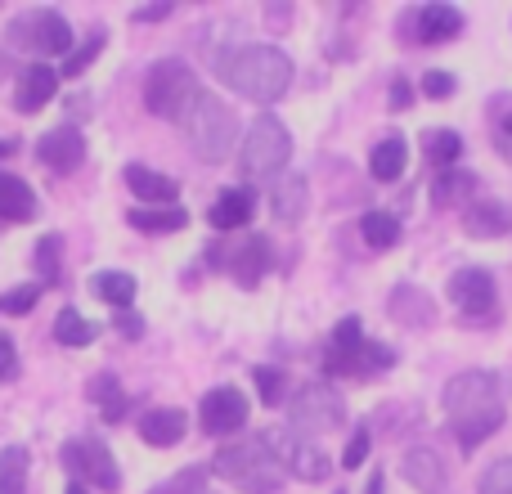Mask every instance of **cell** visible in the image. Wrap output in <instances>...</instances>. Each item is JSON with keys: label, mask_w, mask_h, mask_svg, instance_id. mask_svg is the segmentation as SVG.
Instances as JSON below:
<instances>
[{"label": "cell", "mask_w": 512, "mask_h": 494, "mask_svg": "<svg viewBox=\"0 0 512 494\" xmlns=\"http://www.w3.org/2000/svg\"><path fill=\"white\" fill-rule=\"evenodd\" d=\"M90 292H95L99 301H108L113 310H126L135 301V274H126V270H99L95 279H90Z\"/></svg>", "instance_id": "27"}, {"label": "cell", "mask_w": 512, "mask_h": 494, "mask_svg": "<svg viewBox=\"0 0 512 494\" xmlns=\"http://www.w3.org/2000/svg\"><path fill=\"white\" fill-rule=\"evenodd\" d=\"M292 158V135L288 126L279 122L274 113H256L248 140H243L239 149V162H243V176H274V171H283V162Z\"/></svg>", "instance_id": "8"}, {"label": "cell", "mask_w": 512, "mask_h": 494, "mask_svg": "<svg viewBox=\"0 0 512 494\" xmlns=\"http://www.w3.org/2000/svg\"><path fill=\"white\" fill-rule=\"evenodd\" d=\"M126 221L144 234H176L189 225V216L180 212V207H162V212L158 207H135V212H126Z\"/></svg>", "instance_id": "28"}, {"label": "cell", "mask_w": 512, "mask_h": 494, "mask_svg": "<svg viewBox=\"0 0 512 494\" xmlns=\"http://www.w3.org/2000/svg\"><path fill=\"white\" fill-rule=\"evenodd\" d=\"M180 126H185L189 144H194V153L203 162H225L234 153V140H239V117H234V108L221 104L216 95H207V90L194 99V108L180 117Z\"/></svg>", "instance_id": "5"}, {"label": "cell", "mask_w": 512, "mask_h": 494, "mask_svg": "<svg viewBox=\"0 0 512 494\" xmlns=\"http://www.w3.org/2000/svg\"><path fill=\"white\" fill-rule=\"evenodd\" d=\"M400 472H405L409 486L423 490V494H445V486H450V472H445V459H441L436 450H427V445L409 450L405 459H400Z\"/></svg>", "instance_id": "16"}, {"label": "cell", "mask_w": 512, "mask_h": 494, "mask_svg": "<svg viewBox=\"0 0 512 494\" xmlns=\"http://www.w3.org/2000/svg\"><path fill=\"white\" fill-rule=\"evenodd\" d=\"M212 472L221 481H230L234 490H243V494H274L283 486V468H279V459L270 454L265 436L225 445V450L212 459Z\"/></svg>", "instance_id": "3"}, {"label": "cell", "mask_w": 512, "mask_h": 494, "mask_svg": "<svg viewBox=\"0 0 512 494\" xmlns=\"http://www.w3.org/2000/svg\"><path fill=\"white\" fill-rule=\"evenodd\" d=\"M252 405L248 396H243L239 387H216L203 396V409H198V423H203V432L212 436H225V432H239L243 423H248Z\"/></svg>", "instance_id": "13"}, {"label": "cell", "mask_w": 512, "mask_h": 494, "mask_svg": "<svg viewBox=\"0 0 512 494\" xmlns=\"http://www.w3.org/2000/svg\"><path fill=\"white\" fill-rule=\"evenodd\" d=\"M171 14V5H153V9H135V23H162V18Z\"/></svg>", "instance_id": "45"}, {"label": "cell", "mask_w": 512, "mask_h": 494, "mask_svg": "<svg viewBox=\"0 0 512 494\" xmlns=\"http://www.w3.org/2000/svg\"><path fill=\"white\" fill-rule=\"evenodd\" d=\"M54 95H59V72H54L50 63H27V68L18 72V86H14L18 113H41Z\"/></svg>", "instance_id": "15"}, {"label": "cell", "mask_w": 512, "mask_h": 494, "mask_svg": "<svg viewBox=\"0 0 512 494\" xmlns=\"http://www.w3.org/2000/svg\"><path fill=\"white\" fill-rule=\"evenodd\" d=\"M270 261H274L270 239H265V234H256V239H248L239 252L230 256V270H234V279H239L243 288H256V283H261V274L270 270Z\"/></svg>", "instance_id": "21"}, {"label": "cell", "mask_w": 512, "mask_h": 494, "mask_svg": "<svg viewBox=\"0 0 512 494\" xmlns=\"http://www.w3.org/2000/svg\"><path fill=\"white\" fill-rule=\"evenodd\" d=\"M5 72H14V68H9V50L0 45V81H5Z\"/></svg>", "instance_id": "47"}, {"label": "cell", "mask_w": 512, "mask_h": 494, "mask_svg": "<svg viewBox=\"0 0 512 494\" xmlns=\"http://www.w3.org/2000/svg\"><path fill=\"white\" fill-rule=\"evenodd\" d=\"M342 423H346V405L333 387L310 382V387H301L292 396V427H301V432H333Z\"/></svg>", "instance_id": "11"}, {"label": "cell", "mask_w": 512, "mask_h": 494, "mask_svg": "<svg viewBox=\"0 0 512 494\" xmlns=\"http://www.w3.org/2000/svg\"><path fill=\"white\" fill-rule=\"evenodd\" d=\"M90 400L99 405V414H104V423H117V418L126 414V396H122V382L113 378V373H95L90 378Z\"/></svg>", "instance_id": "29"}, {"label": "cell", "mask_w": 512, "mask_h": 494, "mask_svg": "<svg viewBox=\"0 0 512 494\" xmlns=\"http://www.w3.org/2000/svg\"><path fill=\"white\" fill-rule=\"evenodd\" d=\"M95 333H99V328L90 324L77 306L59 310V319H54V342H59V346H90V342H95Z\"/></svg>", "instance_id": "31"}, {"label": "cell", "mask_w": 512, "mask_h": 494, "mask_svg": "<svg viewBox=\"0 0 512 494\" xmlns=\"http://www.w3.org/2000/svg\"><path fill=\"white\" fill-rule=\"evenodd\" d=\"M450 301L468 319L495 315V279H490L481 265H463V270L450 274Z\"/></svg>", "instance_id": "12"}, {"label": "cell", "mask_w": 512, "mask_h": 494, "mask_svg": "<svg viewBox=\"0 0 512 494\" xmlns=\"http://www.w3.org/2000/svg\"><path fill=\"white\" fill-rule=\"evenodd\" d=\"M270 207H274V216H279V221H288V225L306 221V212H310L306 176H283L279 185H274V194H270Z\"/></svg>", "instance_id": "20"}, {"label": "cell", "mask_w": 512, "mask_h": 494, "mask_svg": "<svg viewBox=\"0 0 512 494\" xmlns=\"http://www.w3.org/2000/svg\"><path fill=\"white\" fill-rule=\"evenodd\" d=\"M463 230L472 234V239H499V234L512 230V207L504 203H472L468 216H463Z\"/></svg>", "instance_id": "24"}, {"label": "cell", "mask_w": 512, "mask_h": 494, "mask_svg": "<svg viewBox=\"0 0 512 494\" xmlns=\"http://www.w3.org/2000/svg\"><path fill=\"white\" fill-rule=\"evenodd\" d=\"M360 234L369 247H378V252H387L391 243H400V216L391 212H364L360 216Z\"/></svg>", "instance_id": "32"}, {"label": "cell", "mask_w": 512, "mask_h": 494, "mask_svg": "<svg viewBox=\"0 0 512 494\" xmlns=\"http://www.w3.org/2000/svg\"><path fill=\"white\" fill-rule=\"evenodd\" d=\"M5 45L9 50L36 54V59H45V54H72V27L54 9H23V14L9 18Z\"/></svg>", "instance_id": "7"}, {"label": "cell", "mask_w": 512, "mask_h": 494, "mask_svg": "<svg viewBox=\"0 0 512 494\" xmlns=\"http://www.w3.org/2000/svg\"><path fill=\"white\" fill-rule=\"evenodd\" d=\"M14 149H18L14 140H0V158H9V153H14Z\"/></svg>", "instance_id": "49"}, {"label": "cell", "mask_w": 512, "mask_h": 494, "mask_svg": "<svg viewBox=\"0 0 512 494\" xmlns=\"http://www.w3.org/2000/svg\"><path fill=\"white\" fill-rule=\"evenodd\" d=\"M423 95L427 99H450L454 95V77H450V72H441V68H432L423 77Z\"/></svg>", "instance_id": "42"}, {"label": "cell", "mask_w": 512, "mask_h": 494, "mask_svg": "<svg viewBox=\"0 0 512 494\" xmlns=\"http://www.w3.org/2000/svg\"><path fill=\"white\" fill-rule=\"evenodd\" d=\"M185 432H189L185 409L162 405V409H149V414L140 418V441H144V445H153V450H167V445H180V441H185Z\"/></svg>", "instance_id": "17"}, {"label": "cell", "mask_w": 512, "mask_h": 494, "mask_svg": "<svg viewBox=\"0 0 512 494\" xmlns=\"http://www.w3.org/2000/svg\"><path fill=\"white\" fill-rule=\"evenodd\" d=\"M423 153L436 162V167H445V162H459V153H463V135L459 131H427L423 135Z\"/></svg>", "instance_id": "34"}, {"label": "cell", "mask_w": 512, "mask_h": 494, "mask_svg": "<svg viewBox=\"0 0 512 494\" xmlns=\"http://www.w3.org/2000/svg\"><path fill=\"white\" fill-rule=\"evenodd\" d=\"M409 104H414V86H409L405 77H400V81H391V108H396V113H400V108H409Z\"/></svg>", "instance_id": "44"}, {"label": "cell", "mask_w": 512, "mask_h": 494, "mask_svg": "<svg viewBox=\"0 0 512 494\" xmlns=\"http://www.w3.org/2000/svg\"><path fill=\"white\" fill-rule=\"evenodd\" d=\"M122 333H126V337H140V319H135V315H122Z\"/></svg>", "instance_id": "46"}, {"label": "cell", "mask_w": 512, "mask_h": 494, "mask_svg": "<svg viewBox=\"0 0 512 494\" xmlns=\"http://www.w3.org/2000/svg\"><path fill=\"white\" fill-rule=\"evenodd\" d=\"M99 54H104V32L95 27V32H90L86 41H81V50H72V54H68V63H63L59 77H81V72H86L90 63L99 59Z\"/></svg>", "instance_id": "36"}, {"label": "cell", "mask_w": 512, "mask_h": 494, "mask_svg": "<svg viewBox=\"0 0 512 494\" xmlns=\"http://www.w3.org/2000/svg\"><path fill=\"white\" fill-rule=\"evenodd\" d=\"M41 292H45V288H36V283L5 292V297H0V315H27V310H32L36 301H41Z\"/></svg>", "instance_id": "39"}, {"label": "cell", "mask_w": 512, "mask_h": 494, "mask_svg": "<svg viewBox=\"0 0 512 494\" xmlns=\"http://www.w3.org/2000/svg\"><path fill=\"white\" fill-rule=\"evenodd\" d=\"M265 445H270V454L279 459L283 472H292V477L301 481H328V454L319 450L315 441H306V436H292V432H270L265 436Z\"/></svg>", "instance_id": "10"}, {"label": "cell", "mask_w": 512, "mask_h": 494, "mask_svg": "<svg viewBox=\"0 0 512 494\" xmlns=\"http://www.w3.org/2000/svg\"><path fill=\"white\" fill-rule=\"evenodd\" d=\"M216 68L252 104H274L292 86V59L283 50H274V45H239V50L221 54Z\"/></svg>", "instance_id": "2"}, {"label": "cell", "mask_w": 512, "mask_h": 494, "mask_svg": "<svg viewBox=\"0 0 512 494\" xmlns=\"http://www.w3.org/2000/svg\"><path fill=\"white\" fill-rule=\"evenodd\" d=\"M252 216V194L248 189H225L221 198L212 203V212H207V221L216 225V230H239V225H248Z\"/></svg>", "instance_id": "26"}, {"label": "cell", "mask_w": 512, "mask_h": 494, "mask_svg": "<svg viewBox=\"0 0 512 494\" xmlns=\"http://www.w3.org/2000/svg\"><path fill=\"white\" fill-rule=\"evenodd\" d=\"M198 95H203V86H198L194 68L185 59H158L144 77V108L162 122H180Z\"/></svg>", "instance_id": "6"}, {"label": "cell", "mask_w": 512, "mask_h": 494, "mask_svg": "<svg viewBox=\"0 0 512 494\" xmlns=\"http://www.w3.org/2000/svg\"><path fill=\"white\" fill-rule=\"evenodd\" d=\"M369 494H382V472H373L369 477Z\"/></svg>", "instance_id": "48"}, {"label": "cell", "mask_w": 512, "mask_h": 494, "mask_svg": "<svg viewBox=\"0 0 512 494\" xmlns=\"http://www.w3.org/2000/svg\"><path fill=\"white\" fill-rule=\"evenodd\" d=\"M27 450L23 445H5L0 450V494H27Z\"/></svg>", "instance_id": "30"}, {"label": "cell", "mask_w": 512, "mask_h": 494, "mask_svg": "<svg viewBox=\"0 0 512 494\" xmlns=\"http://www.w3.org/2000/svg\"><path fill=\"white\" fill-rule=\"evenodd\" d=\"M337 494H346V490H337Z\"/></svg>", "instance_id": "51"}, {"label": "cell", "mask_w": 512, "mask_h": 494, "mask_svg": "<svg viewBox=\"0 0 512 494\" xmlns=\"http://www.w3.org/2000/svg\"><path fill=\"white\" fill-rule=\"evenodd\" d=\"M36 158L45 162L50 171H77L81 162H86V135L77 131V126H54V131H45L41 140H36Z\"/></svg>", "instance_id": "14"}, {"label": "cell", "mask_w": 512, "mask_h": 494, "mask_svg": "<svg viewBox=\"0 0 512 494\" xmlns=\"http://www.w3.org/2000/svg\"><path fill=\"white\" fill-rule=\"evenodd\" d=\"M122 180H126V189H131L140 203H149V207H158V203H176L180 198V185L171 176H162V171H149V167H140V162H131V167L122 171Z\"/></svg>", "instance_id": "18"}, {"label": "cell", "mask_w": 512, "mask_h": 494, "mask_svg": "<svg viewBox=\"0 0 512 494\" xmlns=\"http://www.w3.org/2000/svg\"><path fill=\"white\" fill-rule=\"evenodd\" d=\"M405 167H409V149H405V140H400V135H387V140L373 144V153H369V176L373 180L391 185V180L405 176Z\"/></svg>", "instance_id": "25"}, {"label": "cell", "mask_w": 512, "mask_h": 494, "mask_svg": "<svg viewBox=\"0 0 512 494\" xmlns=\"http://www.w3.org/2000/svg\"><path fill=\"white\" fill-rule=\"evenodd\" d=\"M256 378V396H261V405H283V396H288V373L283 369H270V364H261V369H252Z\"/></svg>", "instance_id": "35"}, {"label": "cell", "mask_w": 512, "mask_h": 494, "mask_svg": "<svg viewBox=\"0 0 512 494\" xmlns=\"http://www.w3.org/2000/svg\"><path fill=\"white\" fill-rule=\"evenodd\" d=\"M463 32V14L454 5H423L414 9V41H450Z\"/></svg>", "instance_id": "19"}, {"label": "cell", "mask_w": 512, "mask_h": 494, "mask_svg": "<svg viewBox=\"0 0 512 494\" xmlns=\"http://www.w3.org/2000/svg\"><path fill=\"white\" fill-rule=\"evenodd\" d=\"M36 216V194L32 185H27L23 176H9V171H0V221H32Z\"/></svg>", "instance_id": "22"}, {"label": "cell", "mask_w": 512, "mask_h": 494, "mask_svg": "<svg viewBox=\"0 0 512 494\" xmlns=\"http://www.w3.org/2000/svg\"><path fill=\"white\" fill-rule=\"evenodd\" d=\"M391 315L409 328H427L436 319V301L427 297L423 288H414V283H400V288L391 292Z\"/></svg>", "instance_id": "23"}, {"label": "cell", "mask_w": 512, "mask_h": 494, "mask_svg": "<svg viewBox=\"0 0 512 494\" xmlns=\"http://www.w3.org/2000/svg\"><path fill=\"white\" fill-rule=\"evenodd\" d=\"M68 494H90L86 486H77V481H72V486H68Z\"/></svg>", "instance_id": "50"}, {"label": "cell", "mask_w": 512, "mask_h": 494, "mask_svg": "<svg viewBox=\"0 0 512 494\" xmlns=\"http://www.w3.org/2000/svg\"><path fill=\"white\" fill-rule=\"evenodd\" d=\"M59 459H63V468L72 472V481H77V486H99L108 494L122 490V472H117L113 454H108V445L99 441V436H77V441H63Z\"/></svg>", "instance_id": "9"}, {"label": "cell", "mask_w": 512, "mask_h": 494, "mask_svg": "<svg viewBox=\"0 0 512 494\" xmlns=\"http://www.w3.org/2000/svg\"><path fill=\"white\" fill-rule=\"evenodd\" d=\"M396 364V355L382 342L364 337V324L355 315H346L342 324L328 337V355H324V373H346V378H373V373H387Z\"/></svg>", "instance_id": "4"}, {"label": "cell", "mask_w": 512, "mask_h": 494, "mask_svg": "<svg viewBox=\"0 0 512 494\" xmlns=\"http://www.w3.org/2000/svg\"><path fill=\"white\" fill-rule=\"evenodd\" d=\"M149 494H207V472L203 468H185V472H176L171 481L153 486Z\"/></svg>", "instance_id": "38"}, {"label": "cell", "mask_w": 512, "mask_h": 494, "mask_svg": "<svg viewBox=\"0 0 512 494\" xmlns=\"http://www.w3.org/2000/svg\"><path fill=\"white\" fill-rule=\"evenodd\" d=\"M481 494H512V459H499L481 477Z\"/></svg>", "instance_id": "40"}, {"label": "cell", "mask_w": 512, "mask_h": 494, "mask_svg": "<svg viewBox=\"0 0 512 494\" xmlns=\"http://www.w3.org/2000/svg\"><path fill=\"white\" fill-rule=\"evenodd\" d=\"M14 373H18V346L9 333H0V382L14 378Z\"/></svg>", "instance_id": "43"}, {"label": "cell", "mask_w": 512, "mask_h": 494, "mask_svg": "<svg viewBox=\"0 0 512 494\" xmlns=\"http://www.w3.org/2000/svg\"><path fill=\"white\" fill-rule=\"evenodd\" d=\"M472 189H477V176H472V171H445V176H436V185H432V203L454 207L459 198H468Z\"/></svg>", "instance_id": "33"}, {"label": "cell", "mask_w": 512, "mask_h": 494, "mask_svg": "<svg viewBox=\"0 0 512 494\" xmlns=\"http://www.w3.org/2000/svg\"><path fill=\"white\" fill-rule=\"evenodd\" d=\"M369 450H373V436H369V427H360V432L351 436V445H346V454H342V468H364Z\"/></svg>", "instance_id": "41"}, {"label": "cell", "mask_w": 512, "mask_h": 494, "mask_svg": "<svg viewBox=\"0 0 512 494\" xmlns=\"http://www.w3.org/2000/svg\"><path fill=\"white\" fill-rule=\"evenodd\" d=\"M445 418H450L454 436L463 450L486 445L499 427L508 423V400H504V382L486 369H468L459 378L445 382Z\"/></svg>", "instance_id": "1"}, {"label": "cell", "mask_w": 512, "mask_h": 494, "mask_svg": "<svg viewBox=\"0 0 512 494\" xmlns=\"http://www.w3.org/2000/svg\"><path fill=\"white\" fill-rule=\"evenodd\" d=\"M59 252H63V239L59 234H45L41 243H36V270H41V283H54L59 279Z\"/></svg>", "instance_id": "37"}]
</instances>
